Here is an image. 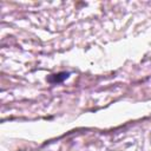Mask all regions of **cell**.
<instances>
[{"instance_id":"obj_1","label":"cell","mask_w":151,"mask_h":151,"mask_svg":"<svg viewBox=\"0 0 151 151\" xmlns=\"http://www.w3.org/2000/svg\"><path fill=\"white\" fill-rule=\"evenodd\" d=\"M68 77H70L68 72H60V73H57V74H51L47 78V81L51 83V84H59V83H63Z\"/></svg>"}]
</instances>
